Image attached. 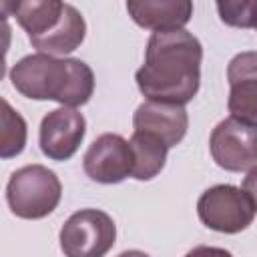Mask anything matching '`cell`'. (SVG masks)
<instances>
[{
    "label": "cell",
    "mask_w": 257,
    "mask_h": 257,
    "mask_svg": "<svg viewBox=\"0 0 257 257\" xmlns=\"http://www.w3.org/2000/svg\"><path fill=\"white\" fill-rule=\"evenodd\" d=\"M201 60L203 46L189 30L153 32L145 62L135 72L137 86L147 100L185 106L199 92Z\"/></svg>",
    "instance_id": "obj_1"
},
{
    "label": "cell",
    "mask_w": 257,
    "mask_h": 257,
    "mask_svg": "<svg viewBox=\"0 0 257 257\" xmlns=\"http://www.w3.org/2000/svg\"><path fill=\"white\" fill-rule=\"evenodd\" d=\"M12 86L32 100H56L62 106H82L94 92V72L80 58H56L34 52L10 68Z\"/></svg>",
    "instance_id": "obj_2"
},
{
    "label": "cell",
    "mask_w": 257,
    "mask_h": 257,
    "mask_svg": "<svg viewBox=\"0 0 257 257\" xmlns=\"http://www.w3.org/2000/svg\"><path fill=\"white\" fill-rule=\"evenodd\" d=\"M16 22L28 34L30 44L50 56L70 54L86 36V22L82 14L60 0H22L4 2Z\"/></svg>",
    "instance_id": "obj_3"
},
{
    "label": "cell",
    "mask_w": 257,
    "mask_h": 257,
    "mask_svg": "<svg viewBox=\"0 0 257 257\" xmlns=\"http://www.w3.org/2000/svg\"><path fill=\"white\" fill-rule=\"evenodd\" d=\"M62 183L56 173L44 165H26L16 169L6 185L10 211L20 219H44L60 203Z\"/></svg>",
    "instance_id": "obj_4"
},
{
    "label": "cell",
    "mask_w": 257,
    "mask_h": 257,
    "mask_svg": "<svg viewBox=\"0 0 257 257\" xmlns=\"http://www.w3.org/2000/svg\"><path fill=\"white\" fill-rule=\"evenodd\" d=\"M58 241L64 257H104L116 241V225L100 209H80L64 221Z\"/></svg>",
    "instance_id": "obj_5"
},
{
    "label": "cell",
    "mask_w": 257,
    "mask_h": 257,
    "mask_svg": "<svg viewBox=\"0 0 257 257\" xmlns=\"http://www.w3.org/2000/svg\"><path fill=\"white\" fill-rule=\"evenodd\" d=\"M197 215L207 229L235 235L253 223L255 209L239 187L221 183L201 193L197 201Z\"/></svg>",
    "instance_id": "obj_6"
},
{
    "label": "cell",
    "mask_w": 257,
    "mask_h": 257,
    "mask_svg": "<svg viewBox=\"0 0 257 257\" xmlns=\"http://www.w3.org/2000/svg\"><path fill=\"white\" fill-rule=\"evenodd\" d=\"M209 149L213 161L231 173H241L257 165V128L235 120L223 118L211 131Z\"/></svg>",
    "instance_id": "obj_7"
},
{
    "label": "cell",
    "mask_w": 257,
    "mask_h": 257,
    "mask_svg": "<svg viewBox=\"0 0 257 257\" xmlns=\"http://www.w3.org/2000/svg\"><path fill=\"white\" fill-rule=\"evenodd\" d=\"M133 149L131 141L116 133H104L92 141L82 157V169L90 181L102 185L122 183L133 177Z\"/></svg>",
    "instance_id": "obj_8"
},
{
    "label": "cell",
    "mask_w": 257,
    "mask_h": 257,
    "mask_svg": "<svg viewBox=\"0 0 257 257\" xmlns=\"http://www.w3.org/2000/svg\"><path fill=\"white\" fill-rule=\"evenodd\" d=\"M86 135L82 112L70 106H60L44 114L38 131V145L50 161H68L78 151Z\"/></svg>",
    "instance_id": "obj_9"
},
{
    "label": "cell",
    "mask_w": 257,
    "mask_h": 257,
    "mask_svg": "<svg viewBox=\"0 0 257 257\" xmlns=\"http://www.w3.org/2000/svg\"><path fill=\"white\" fill-rule=\"evenodd\" d=\"M229 98L227 108L235 120L257 128V52L235 54L227 66Z\"/></svg>",
    "instance_id": "obj_10"
},
{
    "label": "cell",
    "mask_w": 257,
    "mask_h": 257,
    "mask_svg": "<svg viewBox=\"0 0 257 257\" xmlns=\"http://www.w3.org/2000/svg\"><path fill=\"white\" fill-rule=\"evenodd\" d=\"M133 126L135 131L155 135L169 149H173L187 135L189 114H187V108L181 104L145 100L137 106L133 114Z\"/></svg>",
    "instance_id": "obj_11"
},
{
    "label": "cell",
    "mask_w": 257,
    "mask_h": 257,
    "mask_svg": "<svg viewBox=\"0 0 257 257\" xmlns=\"http://www.w3.org/2000/svg\"><path fill=\"white\" fill-rule=\"evenodd\" d=\"M126 12L145 30H181L193 16L189 0H133L126 2Z\"/></svg>",
    "instance_id": "obj_12"
},
{
    "label": "cell",
    "mask_w": 257,
    "mask_h": 257,
    "mask_svg": "<svg viewBox=\"0 0 257 257\" xmlns=\"http://www.w3.org/2000/svg\"><path fill=\"white\" fill-rule=\"evenodd\" d=\"M131 149H133V159H135L133 179L151 181L165 169L169 147L155 135L135 131L131 137Z\"/></svg>",
    "instance_id": "obj_13"
},
{
    "label": "cell",
    "mask_w": 257,
    "mask_h": 257,
    "mask_svg": "<svg viewBox=\"0 0 257 257\" xmlns=\"http://www.w3.org/2000/svg\"><path fill=\"white\" fill-rule=\"evenodd\" d=\"M28 126L20 112H16L6 98H2V128H0V157L12 159L26 147Z\"/></svg>",
    "instance_id": "obj_14"
},
{
    "label": "cell",
    "mask_w": 257,
    "mask_h": 257,
    "mask_svg": "<svg viewBox=\"0 0 257 257\" xmlns=\"http://www.w3.org/2000/svg\"><path fill=\"white\" fill-rule=\"evenodd\" d=\"M215 6L223 24L233 28H257V0H219Z\"/></svg>",
    "instance_id": "obj_15"
},
{
    "label": "cell",
    "mask_w": 257,
    "mask_h": 257,
    "mask_svg": "<svg viewBox=\"0 0 257 257\" xmlns=\"http://www.w3.org/2000/svg\"><path fill=\"white\" fill-rule=\"evenodd\" d=\"M241 191L247 195V199L251 201L253 209L257 211V165H255V167H251V169L247 171V175L243 177Z\"/></svg>",
    "instance_id": "obj_16"
},
{
    "label": "cell",
    "mask_w": 257,
    "mask_h": 257,
    "mask_svg": "<svg viewBox=\"0 0 257 257\" xmlns=\"http://www.w3.org/2000/svg\"><path fill=\"white\" fill-rule=\"evenodd\" d=\"M185 257H233L231 251L223 247H211V245H197L191 251H187Z\"/></svg>",
    "instance_id": "obj_17"
},
{
    "label": "cell",
    "mask_w": 257,
    "mask_h": 257,
    "mask_svg": "<svg viewBox=\"0 0 257 257\" xmlns=\"http://www.w3.org/2000/svg\"><path fill=\"white\" fill-rule=\"evenodd\" d=\"M116 257H151V255H149V253H145V251H139V249H128V251L118 253Z\"/></svg>",
    "instance_id": "obj_18"
}]
</instances>
